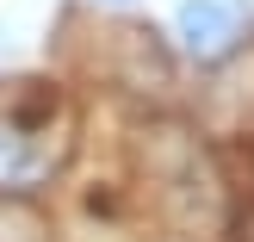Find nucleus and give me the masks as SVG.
Returning <instances> with one entry per match:
<instances>
[{"label":"nucleus","instance_id":"obj_2","mask_svg":"<svg viewBox=\"0 0 254 242\" xmlns=\"http://www.w3.org/2000/svg\"><path fill=\"white\" fill-rule=\"evenodd\" d=\"M248 25H254L248 0H180L174 6V37L192 62H223L248 37Z\"/></svg>","mask_w":254,"mask_h":242},{"label":"nucleus","instance_id":"obj_3","mask_svg":"<svg viewBox=\"0 0 254 242\" xmlns=\"http://www.w3.org/2000/svg\"><path fill=\"white\" fill-rule=\"evenodd\" d=\"M112 6H124V0H112Z\"/></svg>","mask_w":254,"mask_h":242},{"label":"nucleus","instance_id":"obj_1","mask_svg":"<svg viewBox=\"0 0 254 242\" xmlns=\"http://www.w3.org/2000/svg\"><path fill=\"white\" fill-rule=\"evenodd\" d=\"M68 99L50 81H0V193H31L68 156Z\"/></svg>","mask_w":254,"mask_h":242}]
</instances>
